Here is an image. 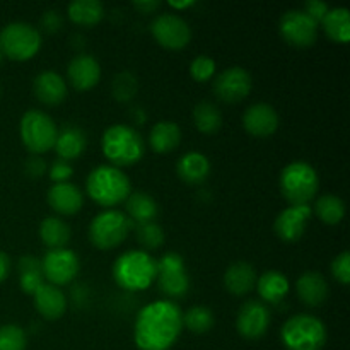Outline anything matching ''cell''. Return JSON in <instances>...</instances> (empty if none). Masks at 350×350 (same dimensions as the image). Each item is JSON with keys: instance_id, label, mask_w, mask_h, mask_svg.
Instances as JSON below:
<instances>
[{"instance_id": "obj_47", "label": "cell", "mask_w": 350, "mask_h": 350, "mask_svg": "<svg viewBox=\"0 0 350 350\" xmlns=\"http://www.w3.org/2000/svg\"><path fill=\"white\" fill-rule=\"evenodd\" d=\"M72 297H74L75 304L88 299V289H85V286H75L74 291H72Z\"/></svg>"}, {"instance_id": "obj_8", "label": "cell", "mask_w": 350, "mask_h": 350, "mask_svg": "<svg viewBox=\"0 0 350 350\" xmlns=\"http://www.w3.org/2000/svg\"><path fill=\"white\" fill-rule=\"evenodd\" d=\"M19 133L26 149L33 156H38L55 146L58 130L50 115L40 111V109H29L21 118Z\"/></svg>"}, {"instance_id": "obj_33", "label": "cell", "mask_w": 350, "mask_h": 350, "mask_svg": "<svg viewBox=\"0 0 350 350\" xmlns=\"http://www.w3.org/2000/svg\"><path fill=\"white\" fill-rule=\"evenodd\" d=\"M193 123L197 130L205 135H212L222 125L221 109L211 101H200L193 108Z\"/></svg>"}, {"instance_id": "obj_34", "label": "cell", "mask_w": 350, "mask_h": 350, "mask_svg": "<svg viewBox=\"0 0 350 350\" xmlns=\"http://www.w3.org/2000/svg\"><path fill=\"white\" fill-rule=\"evenodd\" d=\"M314 212L321 222L328 226H337L345 215V204L337 195H323L314 204Z\"/></svg>"}, {"instance_id": "obj_6", "label": "cell", "mask_w": 350, "mask_h": 350, "mask_svg": "<svg viewBox=\"0 0 350 350\" xmlns=\"http://www.w3.org/2000/svg\"><path fill=\"white\" fill-rule=\"evenodd\" d=\"M280 191L291 205H308L320 188L314 167L306 161H294L280 173Z\"/></svg>"}, {"instance_id": "obj_14", "label": "cell", "mask_w": 350, "mask_h": 350, "mask_svg": "<svg viewBox=\"0 0 350 350\" xmlns=\"http://www.w3.org/2000/svg\"><path fill=\"white\" fill-rule=\"evenodd\" d=\"M270 327V311L262 301L250 299L239 308L236 330L246 340H258Z\"/></svg>"}, {"instance_id": "obj_1", "label": "cell", "mask_w": 350, "mask_h": 350, "mask_svg": "<svg viewBox=\"0 0 350 350\" xmlns=\"http://www.w3.org/2000/svg\"><path fill=\"white\" fill-rule=\"evenodd\" d=\"M183 330V313L173 301H152L139 311L133 340L139 350H170Z\"/></svg>"}, {"instance_id": "obj_29", "label": "cell", "mask_w": 350, "mask_h": 350, "mask_svg": "<svg viewBox=\"0 0 350 350\" xmlns=\"http://www.w3.org/2000/svg\"><path fill=\"white\" fill-rule=\"evenodd\" d=\"M68 19L82 27H92L105 17V7L99 0H74L67 9Z\"/></svg>"}, {"instance_id": "obj_18", "label": "cell", "mask_w": 350, "mask_h": 350, "mask_svg": "<svg viewBox=\"0 0 350 350\" xmlns=\"http://www.w3.org/2000/svg\"><path fill=\"white\" fill-rule=\"evenodd\" d=\"M67 77L75 91H89L101 79V65L92 55H77L68 64Z\"/></svg>"}, {"instance_id": "obj_41", "label": "cell", "mask_w": 350, "mask_h": 350, "mask_svg": "<svg viewBox=\"0 0 350 350\" xmlns=\"http://www.w3.org/2000/svg\"><path fill=\"white\" fill-rule=\"evenodd\" d=\"M74 174V167L67 163V161H55L50 167V180L53 181L55 185L57 183H67L68 180Z\"/></svg>"}, {"instance_id": "obj_28", "label": "cell", "mask_w": 350, "mask_h": 350, "mask_svg": "<svg viewBox=\"0 0 350 350\" xmlns=\"http://www.w3.org/2000/svg\"><path fill=\"white\" fill-rule=\"evenodd\" d=\"M181 140V130L173 122H159L149 133L150 149L157 154H167L178 147Z\"/></svg>"}, {"instance_id": "obj_10", "label": "cell", "mask_w": 350, "mask_h": 350, "mask_svg": "<svg viewBox=\"0 0 350 350\" xmlns=\"http://www.w3.org/2000/svg\"><path fill=\"white\" fill-rule=\"evenodd\" d=\"M156 282L159 289L171 299L187 296L190 289V277L180 253L170 252L157 260Z\"/></svg>"}, {"instance_id": "obj_9", "label": "cell", "mask_w": 350, "mask_h": 350, "mask_svg": "<svg viewBox=\"0 0 350 350\" xmlns=\"http://www.w3.org/2000/svg\"><path fill=\"white\" fill-rule=\"evenodd\" d=\"M41 48V34L27 23H10L0 31V51L10 60L26 62Z\"/></svg>"}, {"instance_id": "obj_15", "label": "cell", "mask_w": 350, "mask_h": 350, "mask_svg": "<svg viewBox=\"0 0 350 350\" xmlns=\"http://www.w3.org/2000/svg\"><path fill=\"white\" fill-rule=\"evenodd\" d=\"M252 75L243 67H229L215 77L214 92L221 101L239 103L252 92Z\"/></svg>"}, {"instance_id": "obj_24", "label": "cell", "mask_w": 350, "mask_h": 350, "mask_svg": "<svg viewBox=\"0 0 350 350\" xmlns=\"http://www.w3.org/2000/svg\"><path fill=\"white\" fill-rule=\"evenodd\" d=\"M178 176L190 185H200L211 174V161L202 152L191 150V152L183 154L178 161Z\"/></svg>"}, {"instance_id": "obj_16", "label": "cell", "mask_w": 350, "mask_h": 350, "mask_svg": "<svg viewBox=\"0 0 350 350\" xmlns=\"http://www.w3.org/2000/svg\"><path fill=\"white\" fill-rule=\"evenodd\" d=\"M310 217V205H289L275 219L273 229H275L277 238L282 239L284 243L297 241L304 234V231H306Z\"/></svg>"}, {"instance_id": "obj_3", "label": "cell", "mask_w": 350, "mask_h": 350, "mask_svg": "<svg viewBox=\"0 0 350 350\" xmlns=\"http://www.w3.org/2000/svg\"><path fill=\"white\" fill-rule=\"evenodd\" d=\"M85 191L96 204L105 208H113L122 204L132 193L129 176L111 164H103L89 173Z\"/></svg>"}, {"instance_id": "obj_25", "label": "cell", "mask_w": 350, "mask_h": 350, "mask_svg": "<svg viewBox=\"0 0 350 350\" xmlns=\"http://www.w3.org/2000/svg\"><path fill=\"white\" fill-rule=\"evenodd\" d=\"M224 286L234 296H245L256 286V272L248 262H236L226 270Z\"/></svg>"}, {"instance_id": "obj_21", "label": "cell", "mask_w": 350, "mask_h": 350, "mask_svg": "<svg viewBox=\"0 0 350 350\" xmlns=\"http://www.w3.org/2000/svg\"><path fill=\"white\" fill-rule=\"evenodd\" d=\"M33 296L34 308L44 320L55 321L64 317L65 310H67V297L60 287L43 284Z\"/></svg>"}, {"instance_id": "obj_48", "label": "cell", "mask_w": 350, "mask_h": 350, "mask_svg": "<svg viewBox=\"0 0 350 350\" xmlns=\"http://www.w3.org/2000/svg\"><path fill=\"white\" fill-rule=\"evenodd\" d=\"M195 2H191V0H185V2H174V0H170V5L173 7V9H188V7L193 5Z\"/></svg>"}, {"instance_id": "obj_26", "label": "cell", "mask_w": 350, "mask_h": 350, "mask_svg": "<svg viewBox=\"0 0 350 350\" xmlns=\"http://www.w3.org/2000/svg\"><path fill=\"white\" fill-rule=\"evenodd\" d=\"M256 291L258 296L262 297V303L277 304L287 296L291 289V284L287 277L279 270H269L262 273L260 279H256Z\"/></svg>"}, {"instance_id": "obj_2", "label": "cell", "mask_w": 350, "mask_h": 350, "mask_svg": "<svg viewBox=\"0 0 350 350\" xmlns=\"http://www.w3.org/2000/svg\"><path fill=\"white\" fill-rule=\"evenodd\" d=\"M157 260L144 250L122 253L113 265V279L122 289L130 293L146 291L156 282Z\"/></svg>"}, {"instance_id": "obj_46", "label": "cell", "mask_w": 350, "mask_h": 350, "mask_svg": "<svg viewBox=\"0 0 350 350\" xmlns=\"http://www.w3.org/2000/svg\"><path fill=\"white\" fill-rule=\"evenodd\" d=\"M10 270V258L3 252H0V284L7 279Z\"/></svg>"}, {"instance_id": "obj_20", "label": "cell", "mask_w": 350, "mask_h": 350, "mask_svg": "<svg viewBox=\"0 0 350 350\" xmlns=\"http://www.w3.org/2000/svg\"><path fill=\"white\" fill-rule=\"evenodd\" d=\"M33 92L43 105L57 106L67 98V84L60 74L44 70L34 77Z\"/></svg>"}, {"instance_id": "obj_35", "label": "cell", "mask_w": 350, "mask_h": 350, "mask_svg": "<svg viewBox=\"0 0 350 350\" xmlns=\"http://www.w3.org/2000/svg\"><path fill=\"white\" fill-rule=\"evenodd\" d=\"M214 313L205 306H193L187 313H183V327H187L191 334H207L214 327Z\"/></svg>"}, {"instance_id": "obj_30", "label": "cell", "mask_w": 350, "mask_h": 350, "mask_svg": "<svg viewBox=\"0 0 350 350\" xmlns=\"http://www.w3.org/2000/svg\"><path fill=\"white\" fill-rule=\"evenodd\" d=\"M17 272H19L21 289L26 294H31V296L44 284L41 260L36 258V256H21L19 263H17Z\"/></svg>"}, {"instance_id": "obj_12", "label": "cell", "mask_w": 350, "mask_h": 350, "mask_svg": "<svg viewBox=\"0 0 350 350\" xmlns=\"http://www.w3.org/2000/svg\"><path fill=\"white\" fill-rule=\"evenodd\" d=\"M43 277L51 286H67L77 277L81 270L79 256L68 248L48 250L46 255L41 260Z\"/></svg>"}, {"instance_id": "obj_27", "label": "cell", "mask_w": 350, "mask_h": 350, "mask_svg": "<svg viewBox=\"0 0 350 350\" xmlns=\"http://www.w3.org/2000/svg\"><path fill=\"white\" fill-rule=\"evenodd\" d=\"M126 204V214L129 219L137 224H147V222H154V219L159 214V205L157 202L150 197L146 191H133L129 195L125 200Z\"/></svg>"}, {"instance_id": "obj_49", "label": "cell", "mask_w": 350, "mask_h": 350, "mask_svg": "<svg viewBox=\"0 0 350 350\" xmlns=\"http://www.w3.org/2000/svg\"><path fill=\"white\" fill-rule=\"evenodd\" d=\"M144 120H146V115H144V113H142V109L137 108L135 109V122L137 123H142Z\"/></svg>"}, {"instance_id": "obj_42", "label": "cell", "mask_w": 350, "mask_h": 350, "mask_svg": "<svg viewBox=\"0 0 350 350\" xmlns=\"http://www.w3.org/2000/svg\"><path fill=\"white\" fill-rule=\"evenodd\" d=\"M62 24H64V17H62V14L55 9L46 10V12L43 14V17H41V27L50 34L58 33Z\"/></svg>"}, {"instance_id": "obj_39", "label": "cell", "mask_w": 350, "mask_h": 350, "mask_svg": "<svg viewBox=\"0 0 350 350\" xmlns=\"http://www.w3.org/2000/svg\"><path fill=\"white\" fill-rule=\"evenodd\" d=\"M190 74L197 82L211 81L215 74L214 58L207 57V55H200V57H197L193 62H191Z\"/></svg>"}, {"instance_id": "obj_40", "label": "cell", "mask_w": 350, "mask_h": 350, "mask_svg": "<svg viewBox=\"0 0 350 350\" xmlns=\"http://www.w3.org/2000/svg\"><path fill=\"white\" fill-rule=\"evenodd\" d=\"M332 273H334V277L342 284V286H347L350 282V253L349 252H344L338 256H335L334 262H332Z\"/></svg>"}, {"instance_id": "obj_13", "label": "cell", "mask_w": 350, "mask_h": 350, "mask_svg": "<svg viewBox=\"0 0 350 350\" xmlns=\"http://www.w3.org/2000/svg\"><path fill=\"white\" fill-rule=\"evenodd\" d=\"M150 33L161 46L167 50H183L191 40V29L178 14H159L150 24Z\"/></svg>"}, {"instance_id": "obj_4", "label": "cell", "mask_w": 350, "mask_h": 350, "mask_svg": "<svg viewBox=\"0 0 350 350\" xmlns=\"http://www.w3.org/2000/svg\"><path fill=\"white\" fill-rule=\"evenodd\" d=\"M101 147L106 159L118 170L137 164L146 152L142 135L133 126L123 123L106 129L103 133Z\"/></svg>"}, {"instance_id": "obj_5", "label": "cell", "mask_w": 350, "mask_h": 350, "mask_svg": "<svg viewBox=\"0 0 350 350\" xmlns=\"http://www.w3.org/2000/svg\"><path fill=\"white\" fill-rule=\"evenodd\" d=\"M327 337L323 321L306 313L291 317L280 330V340L287 350H321Z\"/></svg>"}, {"instance_id": "obj_23", "label": "cell", "mask_w": 350, "mask_h": 350, "mask_svg": "<svg viewBox=\"0 0 350 350\" xmlns=\"http://www.w3.org/2000/svg\"><path fill=\"white\" fill-rule=\"evenodd\" d=\"M88 139L82 129L75 125H67L58 130L57 140H55V150L62 161H74L84 154Z\"/></svg>"}, {"instance_id": "obj_37", "label": "cell", "mask_w": 350, "mask_h": 350, "mask_svg": "<svg viewBox=\"0 0 350 350\" xmlns=\"http://www.w3.org/2000/svg\"><path fill=\"white\" fill-rule=\"evenodd\" d=\"M137 241L142 246L144 252H152L163 246L164 231L156 222H147V224L137 226Z\"/></svg>"}, {"instance_id": "obj_43", "label": "cell", "mask_w": 350, "mask_h": 350, "mask_svg": "<svg viewBox=\"0 0 350 350\" xmlns=\"http://www.w3.org/2000/svg\"><path fill=\"white\" fill-rule=\"evenodd\" d=\"M303 10L314 21V23L318 24V26H320L321 21L325 19L327 12L330 10V7H328L325 2H321V0H310V2L304 3Z\"/></svg>"}, {"instance_id": "obj_17", "label": "cell", "mask_w": 350, "mask_h": 350, "mask_svg": "<svg viewBox=\"0 0 350 350\" xmlns=\"http://www.w3.org/2000/svg\"><path fill=\"white\" fill-rule=\"evenodd\" d=\"M243 126L250 135L256 139H267L273 135L279 129V115L273 109V106L267 103H256L246 108L243 115Z\"/></svg>"}, {"instance_id": "obj_22", "label": "cell", "mask_w": 350, "mask_h": 350, "mask_svg": "<svg viewBox=\"0 0 350 350\" xmlns=\"http://www.w3.org/2000/svg\"><path fill=\"white\" fill-rule=\"evenodd\" d=\"M296 291L303 304L310 308H318L327 301L328 297V282L320 272H304L297 279Z\"/></svg>"}, {"instance_id": "obj_31", "label": "cell", "mask_w": 350, "mask_h": 350, "mask_svg": "<svg viewBox=\"0 0 350 350\" xmlns=\"http://www.w3.org/2000/svg\"><path fill=\"white\" fill-rule=\"evenodd\" d=\"M323 29L327 36L332 41L340 44H347L350 40V16L349 10L345 7H337V9H330L321 21Z\"/></svg>"}, {"instance_id": "obj_11", "label": "cell", "mask_w": 350, "mask_h": 350, "mask_svg": "<svg viewBox=\"0 0 350 350\" xmlns=\"http://www.w3.org/2000/svg\"><path fill=\"white\" fill-rule=\"evenodd\" d=\"M279 33L287 44L308 48L318 38V24L304 10H287L279 21Z\"/></svg>"}, {"instance_id": "obj_50", "label": "cell", "mask_w": 350, "mask_h": 350, "mask_svg": "<svg viewBox=\"0 0 350 350\" xmlns=\"http://www.w3.org/2000/svg\"><path fill=\"white\" fill-rule=\"evenodd\" d=\"M0 60H2V51H0Z\"/></svg>"}, {"instance_id": "obj_36", "label": "cell", "mask_w": 350, "mask_h": 350, "mask_svg": "<svg viewBox=\"0 0 350 350\" xmlns=\"http://www.w3.org/2000/svg\"><path fill=\"white\" fill-rule=\"evenodd\" d=\"M137 89H139V82L135 75L130 72H120L111 82V94L120 103L132 101L133 96L137 94Z\"/></svg>"}, {"instance_id": "obj_45", "label": "cell", "mask_w": 350, "mask_h": 350, "mask_svg": "<svg viewBox=\"0 0 350 350\" xmlns=\"http://www.w3.org/2000/svg\"><path fill=\"white\" fill-rule=\"evenodd\" d=\"M133 7L140 14H154L161 7V2L157 0H146V2H133Z\"/></svg>"}, {"instance_id": "obj_38", "label": "cell", "mask_w": 350, "mask_h": 350, "mask_svg": "<svg viewBox=\"0 0 350 350\" xmlns=\"http://www.w3.org/2000/svg\"><path fill=\"white\" fill-rule=\"evenodd\" d=\"M26 332L19 325H2L0 327V350H26Z\"/></svg>"}, {"instance_id": "obj_7", "label": "cell", "mask_w": 350, "mask_h": 350, "mask_svg": "<svg viewBox=\"0 0 350 350\" xmlns=\"http://www.w3.org/2000/svg\"><path fill=\"white\" fill-rule=\"evenodd\" d=\"M132 226L126 214L116 208H106L92 219L89 226V239L98 250H113L125 241Z\"/></svg>"}, {"instance_id": "obj_19", "label": "cell", "mask_w": 350, "mask_h": 350, "mask_svg": "<svg viewBox=\"0 0 350 350\" xmlns=\"http://www.w3.org/2000/svg\"><path fill=\"white\" fill-rule=\"evenodd\" d=\"M48 205L55 212L62 215H74L84 205V197L79 187L67 181V183H57L48 190L46 195Z\"/></svg>"}, {"instance_id": "obj_32", "label": "cell", "mask_w": 350, "mask_h": 350, "mask_svg": "<svg viewBox=\"0 0 350 350\" xmlns=\"http://www.w3.org/2000/svg\"><path fill=\"white\" fill-rule=\"evenodd\" d=\"M40 238L48 250L65 248L70 241V228L60 217H46L40 226Z\"/></svg>"}, {"instance_id": "obj_44", "label": "cell", "mask_w": 350, "mask_h": 350, "mask_svg": "<svg viewBox=\"0 0 350 350\" xmlns=\"http://www.w3.org/2000/svg\"><path fill=\"white\" fill-rule=\"evenodd\" d=\"M24 170H26V174L29 178L40 180V178L46 173V163H44V159H41L40 156H31L29 159L26 161Z\"/></svg>"}]
</instances>
